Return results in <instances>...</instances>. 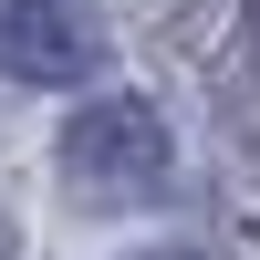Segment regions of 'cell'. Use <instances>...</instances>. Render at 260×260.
<instances>
[{
	"label": "cell",
	"mask_w": 260,
	"mask_h": 260,
	"mask_svg": "<svg viewBox=\"0 0 260 260\" xmlns=\"http://www.w3.org/2000/svg\"><path fill=\"white\" fill-rule=\"evenodd\" d=\"M52 167H62V187L83 208H156L167 177H177V146H167V115L146 94H94L62 125Z\"/></svg>",
	"instance_id": "obj_1"
},
{
	"label": "cell",
	"mask_w": 260,
	"mask_h": 260,
	"mask_svg": "<svg viewBox=\"0 0 260 260\" xmlns=\"http://www.w3.org/2000/svg\"><path fill=\"white\" fill-rule=\"evenodd\" d=\"M104 62V31L83 0H11L0 11V73L11 83H83Z\"/></svg>",
	"instance_id": "obj_2"
},
{
	"label": "cell",
	"mask_w": 260,
	"mask_h": 260,
	"mask_svg": "<svg viewBox=\"0 0 260 260\" xmlns=\"http://www.w3.org/2000/svg\"><path fill=\"white\" fill-rule=\"evenodd\" d=\"M146 260H198V250H146Z\"/></svg>",
	"instance_id": "obj_3"
},
{
	"label": "cell",
	"mask_w": 260,
	"mask_h": 260,
	"mask_svg": "<svg viewBox=\"0 0 260 260\" xmlns=\"http://www.w3.org/2000/svg\"><path fill=\"white\" fill-rule=\"evenodd\" d=\"M0 260H11V229H0Z\"/></svg>",
	"instance_id": "obj_4"
}]
</instances>
